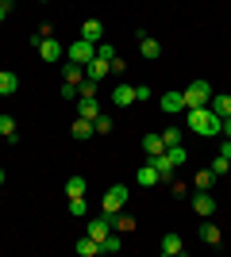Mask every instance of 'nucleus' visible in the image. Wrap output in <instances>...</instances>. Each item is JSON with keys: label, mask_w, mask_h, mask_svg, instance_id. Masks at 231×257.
Wrapping results in <instances>:
<instances>
[{"label": "nucleus", "mask_w": 231, "mask_h": 257, "mask_svg": "<svg viewBox=\"0 0 231 257\" xmlns=\"http://www.w3.org/2000/svg\"><path fill=\"white\" fill-rule=\"evenodd\" d=\"M185 119H189V131L200 135V139H216L220 127H223V119L212 107H185Z\"/></svg>", "instance_id": "f257e3e1"}, {"label": "nucleus", "mask_w": 231, "mask_h": 257, "mask_svg": "<svg viewBox=\"0 0 231 257\" xmlns=\"http://www.w3.org/2000/svg\"><path fill=\"white\" fill-rule=\"evenodd\" d=\"M127 200H131L127 184H112L108 192H104V200H100V211H104V215H120L123 207H127Z\"/></svg>", "instance_id": "f03ea898"}, {"label": "nucleus", "mask_w": 231, "mask_h": 257, "mask_svg": "<svg viewBox=\"0 0 231 257\" xmlns=\"http://www.w3.org/2000/svg\"><path fill=\"white\" fill-rule=\"evenodd\" d=\"M181 96H185V107H208L212 85H208V81H189V88L181 92Z\"/></svg>", "instance_id": "7ed1b4c3"}, {"label": "nucleus", "mask_w": 231, "mask_h": 257, "mask_svg": "<svg viewBox=\"0 0 231 257\" xmlns=\"http://www.w3.org/2000/svg\"><path fill=\"white\" fill-rule=\"evenodd\" d=\"M112 230H116V215H104V211L93 215V219L85 223V234H89V238H97V242H104Z\"/></svg>", "instance_id": "20e7f679"}, {"label": "nucleus", "mask_w": 231, "mask_h": 257, "mask_svg": "<svg viewBox=\"0 0 231 257\" xmlns=\"http://www.w3.org/2000/svg\"><path fill=\"white\" fill-rule=\"evenodd\" d=\"M66 58H69V62H77V65L93 62V58H97V43H89V39H77V43H69V46H66Z\"/></svg>", "instance_id": "39448f33"}, {"label": "nucleus", "mask_w": 231, "mask_h": 257, "mask_svg": "<svg viewBox=\"0 0 231 257\" xmlns=\"http://www.w3.org/2000/svg\"><path fill=\"white\" fill-rule=\"evenodd\" d=\"M197 234H200V242H204V246H212V249H220V246H223V230L212 223V219H204V223H200Z\"/></svg>", "instance_id": "423d86ee"}, {"label": "nucleus", "mask_w": 231, "mask_h": 257, "mask_svg": "<svg viewBox=\"0 0 231 257\" xmlns=\"http://www.w3.org/2000/svg\"><path fill=\"white\" fill-rule=\"evenodd\" d=\"M108 73H112V62H108V58H100V54H97L93 62H85V77H89V81H97V85H100Z\"/></svg>", "instance_id": "0eeeda50"}, {"label": "nucleus", "mask_w": 231, "mask_h": 257, "mask_svg": "<svg viewBox=\"0 0 231 257\" xmlns=\"http://www.w3.org/2000/svg\"><path fill=\"white\" fill-rule=\"evenodd\" d=\"M81 81H85V65H77V62H62V85L81 88Z\"/></svg>", "instance_id": "6e6552de"}, {"label": "nucleus", "mask_w": 231, "mask_h": 257, "mask_svg": "<svg viewBox=\"0 0 231 257\" xmlns=\"http://www.w3.org/2000/svg\"><path fill=\"white\" fill-rule=\"evenodd\" d=\"M112 104H116V107H131V104H139V100H135V85L120 81V85H116V92H112Z\"/></svg>", "instance_id": "1a4fd4ad"}, {"label": "nucleus", "mask_w": 231, "mask_h": 257, "mask_svg": "<svg viewBox=\"0 0 231 257\" xmlns=\"http://www.w3.org/2000/svg\"><path fill=\"white\" fill-rule=\"evenodd\" d=\"M158 253H162V257H181V253H185V242H181L177 234H162V242H158Z\"/></svg>", "instance_id": "9d476101"}, {"label": "nucleus", "mask_w": 231, "mask_h": 257, "mask_svg": "<svg viewBox=\"0 0 231 257\" xmlns=\"http://www.w3.org/2000/svg\"><path fill=\"white\" fill-rule=\"evenodd\" d=\"M35 50L43 54V62H58V58H62V54H66V46L58 43V39H43V43L35 46Z\"/></svg>", "instance_id": "9b49d317"}, {"label": "nucleus", "mask_w": 231, "mask_h": 257, "mask_svg": "<svg viewBox=\"0 0 231 257\" xmlns=\"http://www.w3.org/2000/svg\"><path fill=\"white\" fill-rule=\"evenodd\" d=\"M104 107H100V100L97 96H77V115L81 119H97Z\"/></svg>", "instance_id": "f8f14e48"}, {"label": "nucleus", "mask_w": 231, "mask_h": 257, "mask_svg": "<svg viewBox=\"0 0 231 257\" xmlns=\"http://www.w3.org/2000/svg\"><path fill=\"white\" fill-rule=\"evenodd\" d=\"M139 54H143L146 62H154V58H162V43H158V39H150V35H139Z\"/></svg>", "instance_id": "ddd939ff"}, {"label": "nucleus", "mask_w": 231, "mask_h": 257, "mask_svg": "<svg viewBox=\"0 0 231 257\" xmlns=\"http://www.w3.org/2000/svg\"><path fill=\"white\" fill-rule=\"evenodd\" d=\"M193 211L204 215V219H212V215H216V200H212V192H197V196H193Z\"/></svg>", "instance_id": "4468645a"}, {"label": "nucleus", "mask_w": 231, "mask_h": 257, "mask_svg": "<svg viewBox=\"0 0 231 257\" xmlns=\"http://www.w3.org/2000/svg\"><path fill=\"white\" fill-rule=\"evenodd\" d=\"M158 107H162L166 115H177V111H185V96H181V92H166V96L158 100Z\"/></svg>", "instance_id": "2eb2a0df"}, {"label": "nucleus", "mask_w": 231, "mask_h": 257, "mask_svg": "<svg viewBox=\"0 0 231 257\" xmlns=\"http://www.w3.org/2000/svg\"><path fill=\"white\" fill-rule=\"evenodd\" d=\"M208 107H212V111H216L220 119H227V115H231V96H227V92H212Z\"/></svg>", "instance_id": "dca6fc26"}, {"label": "nucleus", "mask_w": 231, "mask_h": 257, "mask_svg": "<svg viewBox=\"0 0 231 257\" xmlns=\"http://www.w3.org/2000/svg\"><path fill=\"white\" fill-rule=\"evenodd\" d=\"M135 181H139V184H146V188H154V184H162V177H158V169H154L150 161H146V165H139Z\"/></svg>", "instance_id": "f3484780"}, {"label": "nucleus", "mask_w": 231, "mask_h": 257, "mask_svg": "<svg viewBox=\"0 0 231 257\" xmlns=\"http://www.w3.org/2000/svg\"><path fill=\"white\" fill-rule=\"evenodd\" d=\"M73 253H77V257H97V253H100V242H97V238H89V234H85V238H77Z\"/></svg>", "instance_id": "a211bd4d"}, {"label": "nucleus", "mask_w": 231, "mask_h": 257, "mask_svg": "<svg viewBox=\"0 0 231 257\" xmlns=\"http://www.w3.org/2000/svg\"><path fill=\"white\" fill-rule=\"evenodd\" d=\"M12 92H20V77L12 69H0V96H12Z\"/></svg>", "instance_id": "6ab92c4d"}, {"label": "nucleus", "mask_w": 231, "mask_h": 257, "mask_svg": "<svg viewBox=\"0 0 231 257\" xmlns=\"http://www.w3.org/2000/svg\"><path fill=\"white\" fill-rule=\"evenodd\" d=\"M0 139H8V142H20V131H16V119H12L8 111H0Z\"/></svg>", "instance_id": "aec40b11"}, {"label": "nucleus", "mask_w": 231, "mask_h": 257, "mask_svg": "<svg viewBox=\"0 0 231 257\" xmlns=\"http://www.w3.org/2000/svg\"><path fill=\"white\" fill-rule=\"evenodd\" d=\"M100 35H104V23H100V20H85V23H81V39L100 43Z\"/></svg>", "instance_id": "412c9836"}, {"label": "nucleus", "mask_w": 231, "mask_h": 257, "mask_svg": "<svg viewBox=\"0 0 231 257\" xmlns=\"http://www.w3.org/2000/svg\"><path fill=\"white\" fill-rule=\"evenodd\" d=\"M93 135H97L93 119H81V115H77V123H73V139H77V142H85V139H93Z\"/></svg>", "instance_id": "4be33fe9"}, {"label": "nucleus", "mask_w": 231, "mask_h": 257, "mask_svg": "<svg viewBox=\"0 0 231 257\" xmlns=\"http://www.w3.org/2000/svg\"><path fill=\"white\" fill-rule=\"evenodd\" d=\"M166 158H170V165H174V169H181V165L189 161V150L177 142V146H166Z\"/></svg>", "instance_id": "5701e85b"}, {"label": "nucleus", "mask_w": 231, "mask_h": 257, "mask_svg": "<svg viewBox=\"0 0 231 257\" xmlns=\"http://www.w3.org/2000/svg\"><path fill=\"white\" fill-rule=\"evenodd\" d=\"M216 181H220V177H216L212 169H200L197 181H193V188H197V192H212V184H216Z\"/></svg>", "instance_id": "b1692460"}, {"label": "nucleus", "mask_w": 231, "mask_h": 257, "mask_svg": "<svg viewBox=\"0 0 231 257\" xmlns=\"http://www.w3.org/2000/svg\"><path fill=\"white\" fill-rule=\"evenodd\" d=\"M123 249V238H120V230H112L104 242H100V253H120Z\"/></svg>", "instance_id": "393cba45"}, {"label": "nucleus", "mask_w": 231, "mask_h": 257, "mask_svg": "<svg viewBox=\"0 0 231 257\" xmlns=\"http://www.w3.org/2000/svg\"><path fill=\"white\" fill-rule=\"evenodd\" d=\"M143 150H146V158H154V154H162V150H166L162 135H146V139H143Z\"/></svg>", "instance_id": "a878e982"}, {"label": "nucleus", "mask_w": 231, "mask_h": 257, "mask_svg": "<svg viewBox=\"0 0 231 257\" xmlns=\"http://www.w3.org/2000/svg\"><path fill=\"white\" fill-rule=\"evenodd\" d=\"M69 196H85V177H69L66 181V200Z\"/></svg>", "instance_id": "bb28decb"}, {"label": "nucleus", "mask_w": 231, "mask_h": 257, "mask_svg": "<svg viewBox=\"0 0 231 257\" xmlns=\"http://www.w3.org/2000/svg\"><path fill=\"white\" fill-rule=\"evenodd\" d=\"M93 127H97V135H108V131L116 127V123H112V115H108V111H100V115L93 119Z\"/></svg>", "instance_id": "cd10ccee"}, {"label": "nucleus", "mask_w": 231, "mask_h": 257, "mask_svg": "<svg viewBox=\"0 0 231 257\" xmlns=\"http://www.w3.org/2000/svg\"><path fill=\"white\" fill-rule=\"evenodd\" d=\"M69 215H81V219L89 215V204H85V196H69Z\"/></svg>", "instance_id": "c85d7f7f"}, {"label": "nucleus", "mask_w": 231, "mask_h": 257, "mask_svg": "<svg viewBox=\"0 0 231 257\" xmlns=\"http://www.w3.org/2000/svg\"><path fill=\"white\" fill-rule=\"evenodd\" d=\"M227 161H231V158H223V154H216V158H212V165H208V169L216 173V177H227Z\"/></svg>", "instance_id": "c756f323"}, {"label": "nucleus", "mask_w": 231, "mask_h": 257, "mask_svg": "<svg viewBox=\"0 0 231 257\" xmlns=\"http://www.w3.org/2000/svg\"><path fill=\"white\" fill-rule=\"evenodd\" d=\"M116 230H120V234H131V230H135V219H131V215H116Z\"/></svg>", "instance_id": "7c9ffc66"}, {"label": "nucleus", "mask_w": 231, "mask_h": 257, "mask_svg": "<svg viewBox=\"0 0 231 257\" xmlns=\"http://www.w3.org/2000/svg\"><path fill=\"white\" fill-rule=\"evenodd\" d=\"M162 142H166V146H177V142H181V127H166L162 131Z\"/></svg>", "instance_id": "2f4dec72"}, {"label": "nucleus", "mask_w": 231, "mask_h": 257, "mask_svg": "<svg viewBox=\"0 0 231 257\" xmlns=\"http://www.w3.org/2000/svg\"><path fill=\"white\" fill-rule=\"evenodd\" d=\"M8 16H12V0H0V23L8 20Z\"/></svg>", "instance_id": "473e14b6"}, {"label": "nucleus", "mask_w": 231, "mask_h": 257, "mask_svg": "<svg viewBox=\"0 0 231 257\" xmlns=\"http://www.w3.org/2000/svg\"><path fill=\"white\" fill-rule=\"evenodd\" d=\"M135 100H150V88H146V85H135Z\"/></svg>", "instance_id": "72a5a7b5"}, {"label": "nucleus", "mask_w": 231, "mask_h": 257, "mask_svg": "<svg viewBox=\"0 0 231 257\" xmlns=\"http://www.w3.org/2000/svg\"><path fill=\"white\" fill-rule=\"evenodd\" d=\"M220 139H223V135H220ZM220 154H223V158H231V139H223V142H220Z\"/></svg>", "instance_id": "f704fd0d"}, {"label": "nucleus", "mask_w": 231, "mask_h": 257, "mask_svg": "<svg viewBox=\"0 0 231 257\" xmlns=\"http://www.w3.org/2000/svg\"><path fill=\"white\" fill-rule=\"evenodd\" d=\"M220 135H223V139H231V115L223 119V127H220Z\"/></svg>", "instance_id": "c9c22d12"}, {"label": "nucleus", "mask_w": 231, "mask_h": 257, "mask_svg": "<svg viewBox=\"0 0 231 257\" xmlns=\"http://www.w3.org/2000/svg\"><path fill=\"white\" fill-rule=\"evenodd\" d=\"M0 184H4V169H0Z\"/></svg>", "instance_id": "e433bc0d"}, {"label": "nucleus", "mask_w": 231, "mask_h": 257, "mask_svg": "<svg viewBox=\"0 0 231 257\" xmlns=\"http://www.w3.org/2000/svg\"><path fill=\"white\" fill-rule=\"evenodd\" d=\"M227 173H231V161H227Z\"/></svg>", "instance_id": "4c0bfd02"}]
</instances>
